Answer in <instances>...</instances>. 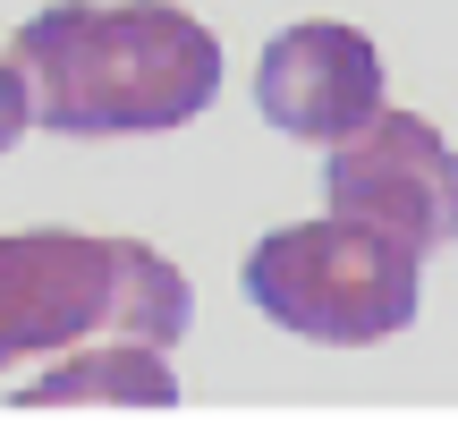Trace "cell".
<instances>
[{
  "instance_id": "52a82bcc",
  "label": "cell",
  "mask_w": 458,
  "mask_h": 433,
  "mask_svg": "<svg viewBox=\"0 0 458 433\" xmlns=\"http://www.w3.org/2000/svg\"><path fill=\"white\" fill-rule=\"evenodd\" d=\"M17 136H26V85H17V68L0 60V153H9Z\"/></svg>"
},
{
  "instance_id": "6da1fadb",
  "label": "cell",
  "mask_w": 458,
  "mask_h": 433,
  "mask_svg": "<svg viewBox=\"0 0 458 433\" xmlns=\"http://www.w3.org/2000/svg\"><path fill=\"white\" fill-rule=\"evenodd\" d=\"M26 119L51 136H162L213 111L221 43L170 0H60L9 43Z\"/></svg>"
},
{
  "instance_id": "5b68a950",
  "label": "cell",
  "mask_w": 458,
  "mask_h": 433,
  "mask_svg": "<svg viewBox=\"0 0 458 433\" xmlns=\"http://www.w3.org/2000/svg\"><path fill=\"white\" fill-rule=\"evenodd\" d=\"M255 111L280 136L306 145H340L357 119L382 111V51L374 34L340 26V17H306V26L272 34V51L255 60Z\"/></svg>"
},
{
  "instance_id": "8992f818",
  "label": "cell",
  "mask_w": 458,
  "mask_h": 433,
  "mask_svg": "<svg viewBox=\"0 0 458 433\" xmlns=\"http://www.w3.org/2000/svg\"><path fill=\"white\" fill-rule=\"evenodd\" d=\"M179 408V374H170V349L153 340H85V349H60V366L34 374L9 408Z\"/></svg>"
},
{
  "instance_id": "277c9868",
  "label": "cell",
  "mask_w": 458,
  "mask_h": 433,
  "mask_svg": "<svg viewBox=\"0 0 458 433\" xmlns=\"http://www.w3.org/2000/svg\"><path fill=\"white\" fill-rule=\"evenodd\" d=\"M331 213L374 221V230L408 238L416 255L458 238V153L442 145V128L416 111H374L331 145Z\"/></svg>"
},
{
  "instance_id": "7a4b0ae2",
  "label": "cell",
  "mask_w": 458,
  "mask_h": 433,
  "mask_svg": "<svg viewBox=\"0 0 458 433\" xmlns=\"http://www.w3.org/2000/svg\"><path fill=\"white\" fill-rule=\"evenodd\" d=\"M196 315V289L145 238L26 230L0 238V374L26 357H60L85 340H170Z\"/></svg>"
},
{
  "instance_id": "3957f363",
  "label": "cell",
  "mask_w": 458,
  "mask_h": 433,
  "mask_svg": "<svg viewBox=\"0 0 458 433\" xmlns=\"http://www.w3.org/2000/svg\"><path fill=\"white\" fill-rule=\"evenodd\" d=\"M416 264L425 255L408 238L374 230V221H297L272 230L246 255V298L297 340H331V349H365L416 323Z\"/></svg>"
}]
</instances>
